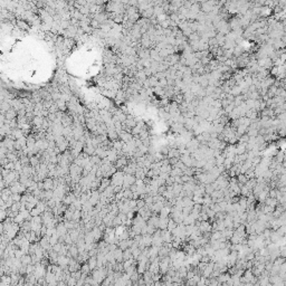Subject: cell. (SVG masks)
I'll return each instance as SVG.
<instances>
[{
    "label": "cell",
    "mask_w": 286,
    "mask_h": 286,
    "mask_svg": "<svg viewBox=\"0 0 286 286\" xmlns=\"http://www.w3.org/2000/svg\"><path fill=\"white\" fill-rule=\"evenodd\" d=\"M198 228H199V230L201 231V232H206V231H211L212 230L211 224H209V222H208V220L200 221Z\"/></svg>",
    "instance_id": "6da1fadb"
},
{
    "label": "cell",
    "mask_w": 286,
    "mask_h": 286,
    "mask_svg": "<svg viewBox=\"0 0 286 286\" xmlns=\"http://www.w3.org/2000/svg\"><path fill=\"white\" fill-rule=\"evenodd\" d=\"M168 221H169V217H159V229L161 230L166 229Z\"/></svg>",
    "instance_id": "7a4b0ae2"
},
{
    "label": "cell",
    "mask_w": 286,
    "mask_h": 286,
    "mask_svg": "<svg viewBox=\"0 0 286 286\" xmlns=\"http://www.w3.org/2000/svg\"><path fill=\"white\" fill-rule=\"evenodd\" d=\"M168 158L169 159H171V158H180V152H179V150L177 148H170L169 149V151H168Z\"/></svg>",
    "instance_id": "3957f363"
},
{
    "label": "cell",
    "mask_w": 286,
    "mask_h": 286,
    "mask_svg": "<svg viewBox=\"0 0 286 286\" xmlns=\"http://www.w3.org/2000/svg\"><path fill=\"white\" fill-rule=\"evenodd\" d=\"M128 164V159L125 157H122V158H117V160H116V163H115V168H124L125 166Z\"/></svg>",
    "instance_id": "277c9868"
},
{
    "label": "cell",
    "mask_w": 286,
    "mask_h": 286,
    "mask_svg": "<svg viewBox=\"0 0 286 286\" xmlns=\"http://www.w3.org/2000/svg\"><path fill=\"white\" fill-rule=\"evenodd\" d=\"M265 205H268V206H272V207H276L278 205V201H277L276 198H272V197H267L264 201Z\"/></svg>",
    "instance_id": "5b68a950"
},
{
    "label": "cell",
    "mask_w": 286,
    "mask_h": 286,
    "mask_svg": "<svg viewBox=\"0 0 286 286\" xmlns=\"http://www.w3.org/2000/svg\"><path fill=\"white\" fill-rule=\"evenodd\" d=\"M196 252V247H194L191 244H188L187 246H185V254L187 256H191Z\"/></svg>",
    "instance_id": "8992f818"
},
{
    "label": "cell",
    "mask_w": 286,
    "mask_h": 286,
    "mask_svg": "<svg viewBox=\"0 0 286 286\" xmlns=\"http://www.w3.org/2000/svg\"><path fill=\"white\" fill-rule=\"evenodd\" d=\"M119 133H121V132H119ZM120 138L122 139V141L123 142H125V143H128V142H130L131 140H132V135L131 134H129V133H121L120 134Z\"/></svg>",
    "instance_id": "52a82bcc"
},
{
    "label": "cell",
    "mask_w": 286,
    "mask_h": 286,
    "mask_svg": "<svg viewBox=\"0 0 286 286\" xmlns=\"http://www.w3.org/2000/svg\"><path fill=\"white\" fill-rule=\"evenodd\" d=\"M177 225H178V224H177V222H175V220L172 219V218L169 217V221H168V226H166V229H168V230H170V231H172V230H173V229L175 228V227H177Z\"/></svg>",
    "instance_id": "ba28073f"
},
{
    "label": "cell",
    "mask_w": 286,
    "mask_h": 286,
    "mask_svg": "<svg viewBox=\"0 0 286 286\" xmlns=\"http://www.w3.org/2000/svg\"><path fill=\"white\" fill-rule=\"evenodd\" d=\"M221 236H222L221 232H220L219 230H213V231L211 232V234H210V239H212V240H218L219 238H220V237H221Z\"/></svg>",
    "instance_id": "9c48e42d"
},
{
    "label": "cell",
    "mask_w": 286,
    "mask_h": 286,
    "mask_svg": "<svg viewBox=\"0 0 286 286\" xmlns=\"http://www.w3.org/2000/svg\"><path fill=\"white\" fill-rule=\"evenodd\" d=\"M211 202H212V200H211L210 194H203V202H202V205H207V206H209V205H210Z\"/></svg>",
    "instance_id": "30bf717a"
},
{
    "label": "cell",
    "mask_w": 286,
    "mask_h": 286,
    "mask_svg": "<svg viewBox=\"0 0 286 286\" xmlns=\"http://www.w3.org/2000/svg\"><path fill=\"white\" fill-rule=\"evenodd\" d=\"M192 201H194V203H200V205H202L203 202V196H194L192 197Z\"/></svg>",
    "instance_id": "8fae6325"
},
{
    "label": "cell",
    "mask_w": 286,
    "mask_h": 286,
    "mask_svg": "<svg viewBox=\"0 0 286 286\" xmlns=\"http://www.w3.org/2000/svg\"><path fill=\"white\" fill-rule=\"evenodd\" d=\"M276 161H277V163H282V162L284 161V153H283V152L277 153Z\"/></svg>",
    "instance_id": "7c38bea8"
},
{
    "label": "cell",
    "mask_w": 286,
    "mask_h": 286,
    "mask_svg": "<svg viewBox=\"0 0 286 286\" xmlns=\"http://www.w3.org/2000/svg\"><path fill=\"white\" fill-rule=\"evenodd\" d=\"M178 161H179V158H171L170 160H169V164H171L172 166H175Z\"/></svg>",
    "instance_id": "4fadbf2b"
}]
</instances>
